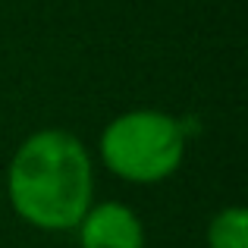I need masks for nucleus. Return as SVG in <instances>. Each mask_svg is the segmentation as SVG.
Here are the masks:
<instances>
[{
    "label": "nucleus",
    "mask_w": 248,
    "mask_h": 248,
    "mask_svg": "<svg viewBox=\"0 0 248 248\" xmlns=\"http://www.w3.org/2000/svg\"><path fill=\"white\" fill-rule=\"evenodd\" d=\"M79 242L82 248H145V230L135 211L120 201H104L79 220Z\"/></svg>",
    "instance_id": "obj_3"
},
{
    "label": "nucleus",
    "mask_w": 248,
    "mask_h": 248,
    "mask_svg": "<svg viewBox=\"0 0 248 248\" xmlns=\"http://www.w3.org/2000/svg\"><path fill=\"white\" fill-rule=\"evenodd\" d=\"M10 204L38 230H73L91 207V160L76 135L41 129L22 141L6 176Z\"/></svg>",
    "instance_id": "obj_1"
},
{
    "label": "nucleus",
    "mask_w": 248,
    "mask_h": 248,
    "mask_svg": "<svg viewBox=\"0 0 248 248\" xmlns=\"http://www.w3.org/2000/svg\"><path fill=\"white\" fill-rule=\"evenodd\" d=\"M211 248H248V214L242 207H226L207 226Z\"/></svg>",
    "instance_id": "obj_4"
},
{
    "label": "nucleus",
    "mask_w": 248,
    "mask_h": 248,
    "mask_svg": "<svg viewBox=\"0 0 248 248\" xmlns=\"http://www.w3.org/2000/svg\"><path fill=\"white\" fill-rule=\"evenodd\" d=\"M186 154V132L167 113L132 110L104 129L101 157L129 182H160L173 176Z\"/></svg>",
    "instance_id": "obj_2"
}]
</instances>
